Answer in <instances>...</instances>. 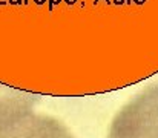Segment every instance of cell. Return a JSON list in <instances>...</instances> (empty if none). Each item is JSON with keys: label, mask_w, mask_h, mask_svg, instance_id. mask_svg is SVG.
<instances>
[{"label": "cell", "mask_w": 158, "mask_h": 138, "mask_svg": "<svg viewBox=\"0 0 158 138\" xmlns=\"http://www.w3.org/2000/svg\"><path fill=\"white\" fill-rule=\"evenodd\" d=\"M9 89H11V88H5V86H2V85H0V95H2V94H5V92H8Z\"/></svg>", "instance_id": "3957f363"}, {"label": "cell", "mask_w": 158, "mask_h": 138, "mask_svg": "<svg viewBox=\"0 0 158 138\" xmlns=\"http://www.w3.org/2000/svg\"><path fill=\"white\" fill-rule=\"evenodd\" d=\"M35 101L12 88L0 95V138H74L57 118L37 112Z\"/></svg>", "instance_id": "6da1fadb"}, {"label": "cell", "mask_w": 158, "mask_h": 138, "mask_svg": "<svg viewBox=\"0 0 158 138\" xmlns=\"http://www.w3.org/2000/svg\"><path fill=\"white\" fill-rule=\"evenodd\" d=\"M107 138H158V85L121 107Z\"/></svg>", "instance_id": "7a4b0ae2"}]
</instances>
